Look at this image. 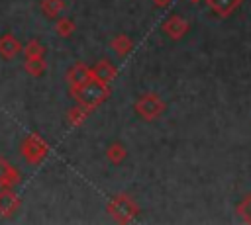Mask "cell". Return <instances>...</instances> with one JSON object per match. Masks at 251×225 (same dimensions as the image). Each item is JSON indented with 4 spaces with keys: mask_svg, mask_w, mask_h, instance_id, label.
Instances as JSON below:
<instances>
[{
    "mask_svg": "<svg viewBox=\"0 0 251 225\" xmlns=\"http://www.w3.org/2000/svg\"><path fill=\"white\" fill-rule=\"evenodd\" d=\"M188 2H192V4H198V2H202V0H188Z\"/></svg>",
    "mask_w": 251,
    "mask_h": 225,
    "instance_id": "obj_21",
    "label": "cell"
},
{
    "mask_svg": "<svg viewBox=\"0 0 251 225\" xmlns=\"http://www.w3.org/2000/svg\"><path fill=\"white\" fill-rule=\"evenodd\" d=\"M24 51V45L14 33H2L0 35V59L4 61H14L20 53Z\"/></svg>",
    "mask_w": 251,
    "mask_h": 225,
    "instance_id": "obj_11",
    "label": "cell"
},
{
    "mask_svg": "<svg viewBox=\"0 0 251 225\" xmlns=\"http://www.w3.org/2000/svg\"><path fill=\"white\" fill-rule=\"evenodd\" d=\"M110 49H112L118 57H127V55L131 53V49H133V39H131V35H127V33H118V35H114L112 41H110Z\"/></svg>",
    "mask_w": 251,
    "mask_h": 225,
    "instance_id": "obj_13",
    "label": "cell"
},
{
    "mask_svg": "<svg viewBox=\"0 0 251 225\" xmlns=\"http://www.w3.org/2000/svg\"><path fill=\"white\" fill-rule=\"evenodd\" d=\"M155 6H159V8H165V6H169L173 0H151Z\"/></svg>",
    "mask_w": 251,
    "mask_h": 225,
    "instance_id": "obj_20",
    "label": "cell"
},
{
    "mask_svg": "<svg viewBox=\"0 0 251 225\" xmlns=\"http://www.w3.org/2000/svg\"><path fill=\"white\" fill-rule=\"evenodd\" d=\"M88 115H90V112H88L86 108H82L80 104H76L75 108H71V110L67 112V123H69L71 127H78V125H82V123L86 121Z\"/></svg>",
    "mask_w": 251,
    "mask_h": 225,
    "instance_id": "obj_18",
    "label": "cell"
},
{
    "mask_svg": "<svg viewBox=\"0 0 251 225\" xmlns=\"http://www.w3.org/2000/svg\"><path fill=\"white\" fill-rule=\"evenodd\" d=\"M133 112L143 121H157L167 112V102L157 92H143L135 98Z\"/></svg>",
    "mask_w": 251,
    "mask_h": 225,
    "instance_id": "obj_3",
    "label": "cell"
},
{
    "mask_svg": "<svg viewBox=\"0 0 251 225\" xmlns=\"http://www.w3.org/2000/svg\"><path fill=\"white\" fill-rule=\"evenodd\" d=\"M92 74H90V67L82 61H76L75 65H71L67 68V74H65V80H67V86H69V92L76 90L78 86H82L86 80H90Z\"/></svg>",
    "mask_w": 251,
    "mask_h": 225,
    "instance_id": "obj_6",
    "label": "cell"
},
{
    "mask_svg": "<svg viewBox=\"0 0 251 225\" xmlns=\"http://www.w3.org/2000/svg\"><path fill=\"white\" fill-rule=\"evenodd\" d=\"M47 155H49V143L39 133H27L20 141V157L27 164L37 166L47 158Z\"/></svg>",
    "mask_w": 251,
    "mask_h": 225,
    "instance_id": "obj_4",
    "label": "cell"
},
{
    "mask_svg": "<svg viewBox=\"0 0 251 225\" xmlns=\"http://www.w3.org/2000/svg\"><path fill=\"white\" fill-rule=\"evenodd\" d=\"M75 29H76V23H75V20H71V18H57L55 20V23H53V31H55V35L57 37H61V39H69L73 33H75Z\"/></svg>",
    "mask_w": 251,
    "mask_h": 225,
    "instance_id": "obj_15",
    "label": "cell"
},
{
    "mask_svg": "<svg viewBox=\"0 0 251 225\" xmlns=\"http://www.w3.org/2000/svg\"><path fill=\"white\" fill-rule=\"evenodd\" d=\"M22 198L14 192V188H0V217H12L20 211Z\"/></svg>",
    "mask_w": 251,
    "mask_h": 225,
    "instance_id": "obj_7",
    "label": "cell"
},
{
    "mask_svg": "<svg viewBox=\"0 0 251 225\" xmlns=\"http://www.w3.org/2000/svg\"><path fill=\"white\" fill-rule=\"evenodd\" d=\"M39 10L47 20H57L61 16V12L65 10V0H41L39 2Z\"/></svg>",
    "mask_w": 251,
    "mask_h": 225,
    "instance_id": "obj_14",
    "label": "cell"
},
{
    "mask_svg": "<svg viewBox=\"0 0 251 225\" xmlns=\"http://www.w3.org/2000/svg\"><path fill=\"white\" fill-rule=\"evenodd\" d=\"M20 182H22L20 170L6 157L0 155V188H16Z\"/></svg>",
    "mask_w": 251,
    "mask_h": 225,
    "instance_id": "obj_10",
    "label": "cell"
},
{
    "mask_svg": "<svg viewBox=\"0 0 251 225\" xmlns=\"http://www.w3.org/2000/svg\"><path fill=\"white\" fill-rule=\"evenodd\" d=\"M161 31H163L171 41H180V39H184V37L188 35L190 23H188L186 18H182V16H178V14H171V16L163 22Z\"/></svg>",
    "mask_w": 251,
    "mask_h": 225,
    "instance_id": "obj_5",
    "label": "cell"
},
{
    "mask_svg": "<svg viewBox=\"0 0 251 225\" xmlns=\"http://www.w3.org/2000/svg\"><path fill=\"white\" fill-rule=\"evenodd\" d=\"M24 70L33 78H41L47 70V63L45 59H24Z\"/></svg>",
    "mask_w": 251,
    "mask_h": 225,
    "instance_id": "obj_17",
    "label": "cell"
},
{
    "mask_svg": "<svg viewBox=\"0 0 251 225\" xmlns=\"http://www.w3.org/2000/svg\"><path fill=\"white\" fill-rule=\"evenodd\" d=\"M106 211L108 215L116 221V223H131L137 215H139V203L129 196V194H114L108 203H106Z\"/></svg>",
    "mask_w": 251,
    "mask_h": 225,
    "instance_id": "obj_2",
    "label": "cell"
},
{
    "mask_svg": "<svg viewBox=\"0 0 251 225\" xmlns=\"http://www.w3.org/2000/svg\"><path fill=\"white\" fill-rule=\"evenodd\" d=\"M204 2H206L208 10L214 16H218L220 20H226V18L233 16L243 4V0H204Z\"/></svg>",
    "mask_w": 251,
    "mask_h": 225,
    "instance_id": "obj_9",
    "label": "cell"
},
{
    "mask_svg": "<svg viewBox=\"0 0 251 225\" xmlns=\"http://www.w3.org/2000/svg\"><path fill=\"white\" fill-rule=\"evenodd\" d=\"M90 74H92V78L98 80V82L112 84V80H114L116 74H118V68H116V65H114L110 59H100V61H96V63L90 67Z\"/></svg>",
    "mask_w": 251,
    "mask_h": 225,
    "instance_id": "obj_8",
    "label": "cell"
},
{
    "mask_svg": "<svg viewBox=\"0 0 251 225\" xmlns=\"http://www.w3.org/2000/svg\"><path fill=\"white\" fill-rule=\"evenodd\" d=\"M24 59H45L47 55V47L39 41V39H29L24 45Z\"/></svg>",
    "mask_w": 251,
    "mask_h": 225,
    "instance_id": "obj_16",
    "label": "cell"
},
{
    "mask_svg": "<svg viewBox=\"0 0 251 225\" xmlns=\"http://www.w3.org/2000/svg\"><path fill=\"white\" fill-rule=\"evenodd\" d=\"M104 157H106V160H108L110 164L120 166V164H124L126 158H127V149H126V145H124L122 141H112V143H108V147H106V151H104Z\"/></svg>",
    "mask_w": 251,
    "mask_h": 225,
    "instance_id": "obj_12",
    "label": "cell"
},
{
    "mask_svg": "<svg viewBox=\"0 0 251 225\" xmlns=\"http://www.w3.org/2000/svg\"><path fill=\"white\" fill-rule=\"evenodd\" d=\"M69 94L76 100V104H80L88 112H94L98 106H102L110 98L112 88H110V84H104V82H98V80L90 78L82 86H78L76 90H73Z\"/></svg>",
    "mask_w": 251,
    "mask_h": 225,
    "instance_id": "obj_1",
    "label": "cell"
},
{
    "mask_svg": "<svg viewBox=\"0 0 251 225\" xmlns=\"http://www.w3.org/2000/svg\"><path fill=\"white\" fill-rule=\"evenodd\" d=\"M235 213L243 223L251 225V192H247L235 205Z\"/></svg>",
    "mask_w": 251,
    "mask_h": 225,
    "instance_id": "obj_19",
    "label": "cell"
}]
</instances>
